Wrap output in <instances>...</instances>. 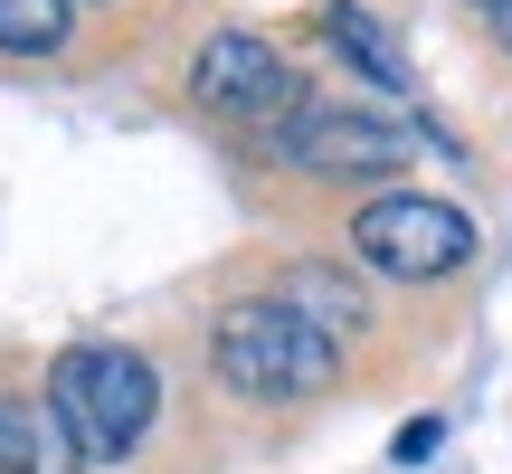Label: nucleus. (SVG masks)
<instances>
[{
  "label": "nucleus",
  "instance_id": "obj_4",
  "mask_svg": "<svg viewBox=\"0 0 512 474\" xmlns=\"http://www.w3.org/2000/svg\"><path fill=\"white\" fill-rule=\"evenodd\" d=\"M285 162L332 171V181H380V171H408V133L370 105H294L285 114Z\"/></svg>",
  "mask_w": 512,
  "mask_h": 474
},
{
  "label": "nucleus",
  "instance_id": "obj_1",
  "mask_svg": "<svg viewBox=\"0 0 512 474\" xmlns=\"http://www.w3.org/2000/svg\"><path fill=\"white\" fill-rule=\"evenodd\" d=\"M48 408H57V427H67L76 465L86 456L114 465V456L143 446L152 408H162V380H152V361L124 351V342H76V351H57V370H48Z\"/></svg>",
  "mask_w": 512,
  "mask_h": 474
},
{
  "label": "nucleus",
  "instance_id": "obj_7",
  "mask_svg": "<svg viewBox=\"0 0 512 474\" xmlns=\"http://www.w3.org/2000/svg\"><path fill=\"white\" fill-rule=\"evenodd\" d=\"M323 38H332V48H342L361 76H370V86H389V95L408 86V57H399V38H389L380 19L361 10V0H332V10H323Z\"/></svg>",
  "mask_w": 512,
  "mask_h": 474
},
{
  "label": "nucleus",
  "instance_id": "obj_11",
  "mask_svg": "<svg viewBox=\"0 0 512 474\" xmlns=\"http://www.w3.org/2000/svg\"><path fill=\"white\" fill-rule=\"evenodd\" d=\"M475 10H512V0H475Z\"/></svg>",
  "mask_w": 512,
  "mask_h": 474
},
{
  "label": "nucleus",
  "instance_id": "obj_5",
  "mask_svg": "<svg viewBox=\"0 0 512 474\" xmlns=\"http://www.w3.org/2000/svg\"><path fill=\"white\" fill-rule=\"evenodd\" d=\"M190 95H200L209 114H238V124H275V114L304 105V76H294L266 38L219 29V38L200 48V67H190Z\"/></svg>",
  "mask_w": 512,
  "mask_h": 474
},
{
  "label": "nucleus",
  "instance_id": "obj_6",
  "mask_svg": "<svg viewBox=\"0 0 512 474\" xmlns=\"http://www.w3.org/2000/svg\"><path fill=\"white\" fill-rule=\"evenodd\" d=\"M0 474H76V446H67L48 399L0 389Z\"/></svg>",
  "mask_w": 512,
  "mask_h": 474
},
{
  "label": "nucleus",
  "instance_id": "obj_8",
  "mask_svg": "<svg viewBox=\"0 0 512 474\" xmlns=\"http://www.w3.org/2000/svg\"><path fill=\"white\" fill-rule=\"evenodd\" d=\"M275 294H285V304L304 313V323L323 332V342H342V332H351V323L370 313V304H361V285H351V275H332V266H294V275H285Z\"/></svg>",
  "mask_w": 512,
  "mask_h": 474
},
{
  "label": "nucleus",
  "instance_id": "obj_10",
  "mask_svg": "<svg viewBox=\"0 0 512 474\" xmlns=\"http://www.w3.org/2000/svg\"><path fill=\"white\" fill-rule=\"evenodd\" d=\"M427 446H437V418H418V427H399V465H418Z\"/></svg>",
  "mask_w": 512,
  "mask_h": 474
},
{
  "label": "nucleus",
  "instance_id": "obj_2",
  "mask_svg": "<svg viewBox=\"0 0 512 474\" xmlns=\"http://www.w3.org/2000/svg\"><path fill=\"white\" fill-rule=\"evenodd\" d=\"M209 361H219V380L238 399H313L342 370V342H323L285 294H238L219 313V332H209Z\"/></svg>",
  "mask_w": 512,
  "mask_h": 474
},
{
  "label": "nucleus",
  "instance_id": "obj_3",
  "mask_svg": "<svg viewBox=\"0 0 512 474\" xmlns=\"http://www.w3.org/2000/svg\"><path fill=\"white\" fill-rule=\"evenodd\" d=\"M351 247H361L380 275L427 285V275H456L465 256H475V228H465V209H446V200H370L361 219H351Z\"/></svg>",
  "mask_w": 512,
  "mask_h": 474
},
{
  "label": "nucleus",
  "instance_id": "obj_9",
  "mask_svg": "<svg viewBox=\"0 0 512 474\" xmlns=\"http://www.w3.org/2000/svg\"><path fill=\"white\" fill-rule=\"evenodd\" d=\"M67 38V0H0V57H48Z\"/></svg>",
  "mask_w": 512,
  "mask_h": 474
}]
</instances>
